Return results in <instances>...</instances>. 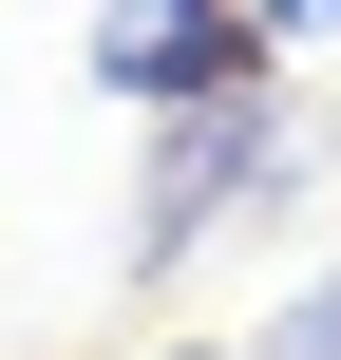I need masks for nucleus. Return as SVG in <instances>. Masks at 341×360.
I'll list each match as a JSON object with an SVG mask.
<instances>
[{"label": "nucleus", "instance_id": "nucleus-1", "mask_svg": "<svg viewBox=\"0 0 341 360\" xmlns=\"http://www.w3.org/2000/svg\"><path fill=\"white\" fill-rule=\"evenodd\" d=\"M304 171H323V114H304L285 76H247V95H209V114H152V171H133V285H171L209 228L285 209Z\"/></svg>", "mask_w": 341, "mask_h": 360}, {"label": "nucleus", "instance_id": "nucleus-2", "mask_svg": "<svg viewBox=\"0 0 341 360\" xmlns=\"http://www.w3.org/2000/svg\"><path fill=\"white\" fill-rule=\"evenodd\" d=\"M95 95H133V114H209V95H247L285 38L247 19V0H95Z\"/></svg>", "mask_w": 341, "mask_h": 360}, {"label": "nucleus", "instance_id": "nucleus-3", "mask_svg": "<svg viewBox=\"0 0 341 360\" xmlns=\"http://www.w3.org/2000/svg\"><path fill=\"white\" fill-rule=\"evenodd\" d=\"M247 19H266V38H341V0H247Z\"/></svg>", "mask_w": 341, "mask_h": 360}, {"label": "nucleus", "instance_id": "nucleus-4", "mask_svg": "<svg viewBox=\"0 0 341 360\" xmlns=\"http://www.w3.org/2000/svg\"><path fill=\"white\" fill-rule=\"evenodd\" d=\"M190 360H247V342H190Z\"/></svg>", "mask_w": 341, "mask_h": 360}]
</instances>
